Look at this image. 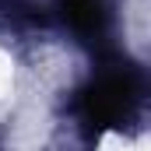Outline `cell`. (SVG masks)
<instances>
[{"label": "cell", "instance_id": "7a4b0ae2", "mask_svg": "<svg viewBox=\"0 0 151 151\" xmlns=\"http://www.w3.org/2000/svg\"><path fill=\"white\" fill-rule=\"evenodd\" d=\"M60 14L84 39H102L109 28V11L102 0H60Z\"/></svg>", "mask_w": 151, "mask_h": 151}, {"label": "cell", "instance_id": "6da1fadb", "mask_svg": "<svg viewBox=\"0 0 151 151\" xmlns=\"http://www.w3.org/2000/svg\"><path fill=\"white\" fill-rule=\"evenodd\" d=\"M141 91H144V81L137 74V67H130L127 60L106 63V67L99 70V77L81 91V102H77L81 123H84L91 134L123 127L130 116L137 113Z\"/></svg>", "mask_w": 151, "mask_h": 151}]
</instances>
